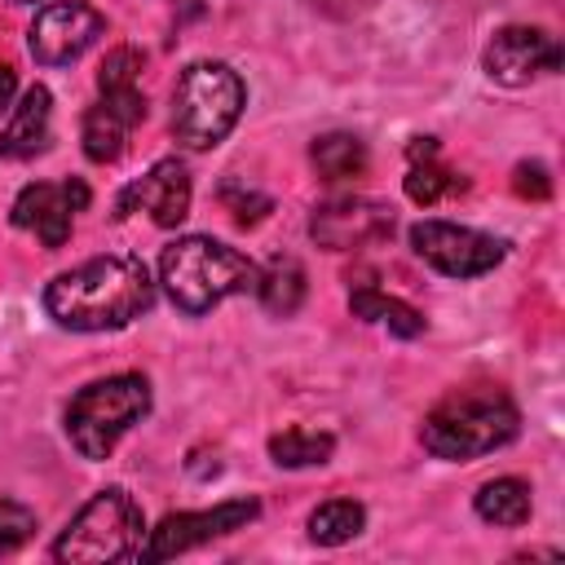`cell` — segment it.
I'll return each instance as SVG.
<instances>
[{
    "instance_id": "7",
    "label": "cell",
    "mask_w": 565,
    "mask_h": 565,
    "mask_svg": "<svg viewBox=\"0 0 565 565\" xmlns=\"http://www.w3.org/2000/svg\"><path fill=\"white\" fill-rule=\"evenodd\" d=\"M411 247L419 260H428L446 278H481L503 260V238L455 225V221H415Z\"/></svg>"
},
{
    "instance_id": "19",
    "label": "cell",
    "mask_w": 565,
    "mask_h": 565,
    "mask_svg": "<svg viewBox=\"0 0 565 565\" xmlns=\"http://www.w3.org/2000/svg\"><path fill=\"white\" fill-rule=\"evenodd\" d=\"M366 525V508L358 499H327L309 512V539L318 547H340L349 539H358Z\"/></svg>"
},
{
    "instance_id": "5",
    "label": "cell",
    "mask_w": 565,
    "mask_h": 565,
    "mask_svg": "<svg viewBox=\"0 0 565 565\" xmlns=\"http://www.w3.org/2000/svg\"><path fill=\"white\" fill-rule=\"evenodd\" d=\"M146 539L141 503L124 486L97 490L57 534L53 561L66 565H106V561H132Z\"/></svg>"
},
{
    "instance_id": "18",
    "label": "cell",
    "mask_w": 565,
    "mask_h": 565,
    "mask_svg": "<svg viewBox=\"0 0 565 565\" xmlns=\"http://www.w3.org/2000/svg\"><path fill=\"white\" fill-rule=\"evenodd\" d=\"M349 309H353L358 318H366V322L388 327V331L402 335V340H411V335L424 331V313H419V309H411L406 300L384 296V291H375V287H358V291L349 296Z\"/></svg>"
},
{
    "instance_id": "17",
    "label": "cell",
    "mask_w": 565,
    "mask_h": 565,
    "mask_svg": "<svg viewBox=\"0 0 565 565\" xmlns=\"http://www.w3.org/2000/svg\"><path fill=\"white\" fill-rule=\"evenodd\" d=\"M256 296H260L265 313L291 318V313L300 309V300H305V269H300L291 256H274V260L260 269V278H256Z\"/></svg>"
},
{
    "instance_id": "26",
    "label": "cell",
    "mask_w": 565,
    "mask_h": 565,
    "mask_svg": "<svg viewBox=\"0 0 565 565\" xmlns=\"http://www.w3.org/2000/svg\"><path fill=\"white\" fill-rule=\"evenodd\" d=\"M13 4H35V0H13Z\"/></svg>"
},
{
    "instance_id": "11",
    "label": "cell",
    "mask_w": 565,
    "mask_h": 565,
    "mask_svg": "<svg viewBox=\"0 0 565 565\" xmlns=\"http://www.w3.org/2000/svg\"><path fill=\"white\" fill-rule=\"evenodd\" d=\"M481 62H486V75L494 84L525 88V84H534L561 66V44H556V35H547L539 26H503L486 44Z\"/></svg>"
},
{
    "instance_id": "1",
    "label": "cell",
    "mask_w": 565,
    "mask_h": 565,
    "mask_svg": "<svg viewBox=\"0 0 565 565\" xmlns=\"http://www.w3.org/2000/svg\"><path fill=\"white\" fill-rule=\"evenodd\" d=\"M154 305L141 256H93L44 287V309L66 331H119Z\"/></svg>"
},
{
    "instance_id": "21",
    "label": "cell",
    "mask_w": 565,
    "mask_h": 565,
    "mask_svg": "<svg viewBox=\"0 0 565 565\" xmlns=\"http://www.w3.org/2000/svg\"><path fill=\"white\" fill-rule=\"evenodd\" d=\"M335 450V437L331 433H305V428H287L278 437H269V459L278 468H313V463H327Z\"/></svg>"
},
{
    "instance_id": "6",
    "label": "cell",
    "mask_w": 565,
    "mask_h": 565,
    "mask_svg": "<svg viewBox=\"0 0 565 565\" xmlns=\"http://www.w3.org/2000/svg\"><path fill=\"white\" fill-rule=\"evenodd\" d=\"M150 411V384L146 375H106L84 384L71 402H66V437L84 459H106L119 437L141 424V415Z\"/></svg>"
},
{
    "instance_id": "16",
    "label": "cell",
    "mask_w": 565,
    "mask_h": 565,
    "mask_svg": "<svg viewBox=\"0 0 565 565\" xmlns=\"http://www.w3.org/2000/svg\"><path fill=\"white\" fill-rule=\"evenodd\" d=\"M472 508H477V516L490 521V525H525L534 499H530V486H525L521 477H494V481H486V486L477 490Z\"/></svg>"
},
{
    "instance_id": "14",
    "label": "cell",
    "mask_w": 565,
    "mask_h": 565,
    "mask_svg": "<svg viewBox=\"0 0 565 565\" xmlns=\"http://www.w3.org/2000/svg\"><path fill=\"white\" fill-rule=\"evenodd\" d=\"M128 212H150L154 225H181L190 212V172L181 159H159L146 177H137L132 185L119 190L115 199V216Z\"/></svg>"
},
{
    "instance_id": "3",
    "label": "cell",
    "mask_w": 565,
    "mask_h": 565,
    "mask_svg": "<svg viewBox=\"0 0 565 565\" xmlns=\"http://www.w3.org/2000/svg\"><path fill=\"white\" fill-rule=\"evenodd\" d=\"M521 433V411L499 388H463L424 415L419 441L433 459H477L508 446Z\"/></svg>"
},
{
    "instance_id": "15",
    "label": "cell",
    "mask_w": 565,
    "mask_h": 565,
    "mask_svg": "<svg viewBox=\"0 0 565 565\" xmlns=\"http://www.w3.org/2000/svg\"><path fill=\"white\" fill-rule=\"evenodd\" d=\"M49 137H53V93L44 84H31L0 132V159H31L49 146Z\"/></svg>"
},
{
    "instance_id": "12",
    "label": "cell",
    "mask_w": 565,
    "mask_h": 565,
    "mask_svg": "<svg viewBox=\"0 0 565 565\" xmlns=\"http://www.w3.org/2000/svg\"><path fill=\"white\" fill-rule=\"evenodd\" d=\"M88 207V185L84 181H35L13 199V225L18 230H35L44 247H62L71 238V221L75 212Z\"/></svg>"
},
{
    "instance_id": "13",
    "label": "cell",
    "mask_w": 565,
    "mask_h": 565,
    "mask_svg": "<svg viewBox=\"0 0 565 565\" xmlns=\"http://www.w3.org/2000/svg\"><path fill=\"white\" fill-rule=\"evenodd\" d=\"M141 119H146V93H141V84H132V88H102V97L84 110V128H79L84 154L93 163H115L124 154L128 132Z\"/></svg>"
},
{
    "instance_id": "10",
    "label": "cell",
    "mask_w": 565,
    "mask_h": 565,
    "mask_svg": "<svg viewBox=\"0 0 565 565\" xmlns=\"http://www.w3.org/2000/svg\"><path fill=\"white\" fill-rule=\"evenodd\" d=\"M309 234L327 252L371 247V243H384L393 234V207L388 203H375V199H358V194L327 199L322 207H313Z\"/></svg>"
},
{
    "instance_id": "9",
    "label": "cell",
    "mask_w": 565,
    "mask_h": 565,
    "mask_svg": "<svg viewBox=\"0 0 565 565\" xmlns=\"http://www.w3.org/2000/svg\"><path fill=\"white\" fill-rule=\"evenodd\" d=\"M102 31H106V18L88 0H49L31 18L26 49L40 66H71L102 40Z\"/></svg>"
},
{
    "instance_id": "8",
    "label": "cell",
    "mask_w": 565,
    "mask_h": 565,
    "mask_svg": "<svg viewBox=\"0 0 565 565\" xmlns=\"http://www.w3.org/2000/svg\"><path fill=\"white\" fill-rule=\"evenodd\" d=\"M256 516H260L256 499H230V503H216V508H203V512H172L154 530H146L141 547H137V561L181 556L190 547H203V543L225 539L234 530H247V521H256Z\"/></svg>"
},
{
    "instance_id": "23",
    "label": "cell",
    "mask_w": 565,
    "mask_h": 565,
    "mask_svg": "<svg viewBox=\"0 0 565 565\" xmlns=\"http://www.w3.org/2000/svg\"><path fill=\"white\" fill-rule=\"evenodd\" d=\"M35 534V512L18 499H0V556H13Z\"/></svg>"
},
{
    "instance_id": "27",
    "label": "cell",
    "mask_w": 565,
    "mask_h": 565,
    "mask_svg": "<svg viewBox=\"0 0 565 565\" xmlns=\"http://www.w3.org/2000/svg\"><path fill=\"white\" fill-rule=\"evenodd\" d=\"M185 4H194V0H185Z\"/></svg>"
},
{
    "instance_id": "20",
    "label": "cell",
    "mask_w": 565,
    "mask_h": 565,
    "mask_svg": "<svg viewBox=\"0 0 565 565\" xmlns=\"http://www.w3.org/2000/svg\"><path fill=\"white\" fill-rule=\"evenodd\" d=\"M309 159H313V168L327 181H349V177H362L366 172V146L353 132H327V137H318L309 146Z\"/></svg>"
},
{
    "instance_id": "24",
    "label": "cell",
    "mask_w": 565,
    "mask_h": 565,
    "mask_svg": "<svg viewBox=\"0 0 565 565\" xmlns=\"http://www.w3.org/2000/svg\"><path fill=\"white\" fill-rule=\"evenodd\" d=\"M512 185H516V194H525V199H547V190H552V181H547V168H543V163H521Z\"/></svg>"
},
{
    "instance_id": "2",
    "label": "cell",
    "mask_w": 565,
    "mask_h": 565,
    "mask_svg": "<svg viewBox=\"0 0 565 565\" xmlns=\"http://www.w3.org/2000/svg\"><path fill=\"white\" fill-rule=\"evenodd\" d=\"M256 278H260L256 260H247L243 252H234L230 243L207 238V234H185V238L168 243L159 256V282H163L168 300L190 318L212 313L230 296L256 291Z\"/></svg>"
},
{
    "instance_id": "25",
    "label": "cell",
    "mask_w": 565,
    "mask_h": 565,
    "mask_svg": "<svg viewBox=\"0 0 565 565\" xmlns=\"http://www.w3.org/2000/svg\"><path fill=\"white\" fill-rule=\"evenodd\" d=\"M13 88H18L13 71H9V66H0V110H9V97H13Z\"/></svg>"
},
{
    "instance_id": "4",
    "label": "cell",
    "mask_w": 565,
    "mask_h": 565,
    "mask_svg": "<svg viewBox=\"0 0 565 565\" xmlns=\"http://www.w3.org/2000/svg\"><path fill=\"white\" fill-rule=\"evenodd\" d=\"M243 102H247V88L234 66L190 62L172 88V137L185 150H212L234 132Z\"/></svg>"
},
{
    "instance_id": "22",
    "label": "cell",
    "mask_w": 565,
    "mask_h": 565,
    "mask_svg": "<svg viewBox=\"0 0 565 565\" xmlns=\"http://www.w3.org/2000/svg\"><path fill=\"white\" fill-rule=\"evenodd\" d=\"M468 181L463 177H455L450 168H441L437 163V154H424V163L415 159V168L406 172V194L415 199V203H437V199H446V194H455V190H463Z\"/></svg>"
}]
</instances>
